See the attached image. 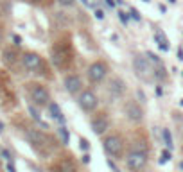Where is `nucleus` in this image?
I'll return each instance as SVG.
<instances>
[{
    "label": "nucleus",
    "instance_id": "obj_26",
    "mask_svg": "<svg viewBox=\"0 0 183 172\" xmlns=\"http://www.w3.org/2000/svg\"><path fill=\"white\" fill-rule=\"evenodd\" d=\"M0 156H2L4 160H7V162H13V154H11L7 149H2V151H0Z\"/></svg>",
    "mask_w": 183,
    "mask_h": 172
},
{
    "label": "nucleus",
    "instance_id": "obj_8",
    "mask_svg": "<svg viewBox=\"0 0 183 172\" xmlns=\"http://www.w3.org/2000/svg\"><path fill=\"white\" fill-rule=\"evenodd\" d=\"M77 104H79V108H81L83 111L92 113V111H95L97 106H99V97L92 90H83L79 99H77Z\"/></svg>",
    "mask_w": 183,
    "mask_h": 172
},
{
    "label": "nucleus",
    "instance_id": "obj_40",
    "mask_svg": "<svg viewBox=\"0 0 183 172\" xmlns=\"http://www.w3.org/2000/svg\"><path fill=\"white\" fill-rule=\"evenodd\" d=\"M180 106H181V108H183V99H181V101H180Z\"/></svg>",
    "mask_w": 183,
    "mask_h": 172
},
{
    "label": "nucleus",
    "instance_id": "obj_9",
    "mask_svg": "<svg viewBox=\"0 0 183 172\" xmlns=\"http://www.w3.org/2000/svg\"><path fill=\"white\" fill-rule=\"evenodd\" d=\"M124 115H126V118L133 124H138V122L144 120V108L138 104L136 101H128L124 104Z\"/></svg>",
    "mask_w": 183,
    "mask_h": 172
},
{
    "label": "nucleus",
    "instance_id": "obj_7",
    "mask_svg": "<svg viewBox=\"0 0 183 172\" xmlns=\"http://www.w3.org/2000/svg\"><path fill=\"white\" fill-rule=\"evenodd\" d=\"M106 75H108V66H106V63H104V61H93L90 66H88V70H86V77H88V81L93 82V84L104 81V77H106Z\"/></svg>",
    "mask_w": 183,
    "mask_h": 172
},
{
    "label": "nucleus",
    "instance_id": "obj_22",
    "mask_svg": "<svg viewBox=\"0 0 183 172\" xmlns=\"http://www.w3.org/2000/svg\"><path fill=\"white\" fill-rule=\"evenodd\" d=\"M171 160H173V151H171V149H163L162 154H160V165L171 162Z\"/></svg>",
    "mask_w": 183,
    "mask_h": 172
},
{
    "label": "nucleus",
    "instance_id": "obj_13",
    "mask_svg": "<svg viewBox=\"0 0 183 172\" xmlns=\"http://www.w3.org/2000/svg\"><path fill=\"white\" fill-rule=\"evenodd\" d=\"M108 90H110L113 97H122L126 93V82L120 77H112V81L108 84Z\"/></svg>",
    "mask_w": 183,
    "mask_h": 172
},
{
    "label": "nucleus",
    "instance_id": "obj_3",
    "mask_svg": "<svg viewBox=\"0 0 183 172\" xmlns=\"http://www.w3.org/2000/svg\"><path fill=\"white\" fill-rule=\"evenodd\" d=\"M29 97L34 106L43 108V106H49L51 102V91L47 86H43L40 82H30L29 84Z\"/></svg>",
    "mask_w": 183,
    "mask_h": 172
},
{
    "label": "nucleus",
    "instance_id": "obj_42",
    "mask_svg": "<svg viewBox=\"0 0 183 172\" xmlns=\"http://www.w3.org/2000/svg\"><path fill=\"white\" fill-rule=\"evenodd\" d=\"M181 77H183V72H181Z\"/></svg>",
    "mask_w": 183,
    "mask_h": 172
},
{
    "label": "nucleus",
    "instance_id": "obj_12",
    "mask_svg": "<svg viewBox=\"0 0 183 172\" xmlns=\"http://www.w3.org/2000/svg\"><path fill=\"white\" fill-rule=\"evenodd\" d=\"M63 86H65V90L68 91V93H79L83 90V79L81 75H77V74H67L65 77H63Z\"/></svg>",
    "mask_w": 183,
    "mask_h": 172
},
{
    "label": "nucleus",
    "instance_id": "obj_14",
    "mask_svg": "<svg viewBox=\"0 0 183 172\" xmlns=\"http://www.w3.org/2000/svg\"><path fill=\"white\" fill-rule=\"evenodd\" d=\"M47 110H49V117H51L52 120H56V122H59L61 126L65 124V115H63V111H61V108H59V104L58 102H49V106H47Z\"/></svg>",
    "mask_w": 183,
    "mask_h": 172
},
{
    "label": "nucleus",
    "instance_id": "obj_32",
    "mask_svg": "<svg viewBox=\"0 0 183 172\" xmlns=\"http://www.w3.org/2000/svg\"><path fill=\"white\" fill-rule=\"evenodd\" d=\"M7 172H16V169H14L13 162H7Z\"/></svg>",
    "mask_w": 183,
    "mask_h": 172
},
{
    "label": "nucleus",
    "instance_id": "obj_2",
    "mask_svg": "<svg viewBox=\"0 0 183 172\" xmlns=\"http://www.w3.org/2000/svg\"><path fill=\"white\" fill-rule=\"evenodd\" d=\"M102 149H104V152L110 158L119 160V158H122V154H124V138H122L119 133H112V134L104 136Z\"/></svg>",
    "mask_w": 183,
    "mask_h": 172
},
{
    "label": "nucleus",
    "instance_id": "obj_18",
    "mask_svg": "<svg viewBox=\"0 0 183 172\" xmlns=\"http://www.w3.org/2000/svg\"><path fill=\"white\" fill-rule=\"evenodd\" d=\"M152 77H154V81H158V82H162L167 79V70H165V66H163V63L162 65H156V66H152Z\"/></svg>",
    "mask_w": 183,
    "mask_h": 172
},
{
    "label": "nucleus",
    "instance_id": "obj_23",
    "mask_svg": "<svg viewBox=\"0 0 183 172\" xmlns=\"http://www.w3.org/2000/svg\"><path fill=\"white\" fill-rule=\"evenodd\" d=\"M145 56H147V59L151 61L152 66H156V65H162V59H160V56H156V54H152V52H145Z\"/></svg>",
    "mask_w": 183,
    "mask_h": 172
},
{
    "label": "nucleus",
    "instance_id": "obj_28",
    "mask_svg": "<svg viewBox=\"0 0 183 172\" xmlns=\"http://www.w3.org/2000/svg\"><path fill=\"white\" fill-rule=\"evenodd\" d=\"M58 4L65 6V7H70V6H74V4H75V0H58Z\"/></svg>",
    "mask_w": 183,
    "mask_h": 172
},
{
    "label": "nucleus",
    "instance_id": "obj_31",
    "mask_svg": "<svg viewBox=\"0 0 183 172\" xmlns=\"http://www.w3.org/2000/svg\"><path fill=\"white\" fill-rule=\"evenodd\" d=\"M95 18H99V20H102V18H104V13H102L101 9H95Z\"/></svg>",
    "mask_w": 183,
    "mask_h": 172
},
{
    "label": "nucleus",
    "instance_id": "obj_36",
    "mask_svg": "<svg viewBox=\"0 0 183 172\" xmlns=\"http://www.w3.org/2000/svg\"><path fill=\"white\" fill-rule=\"evenodd\" d=\"M27 2H30V4H38L40 0H27Z\"/></svg>",
    "mask_w": 183,
    "mask_h": 172
},
{
    "label": "nucleus",
    "instance_id": "obj_34",
    "mask_svg": "<svg viewBox=\"0 0 183 172\" xmlns=\"http://www.w3.org/2000/svg\"><path fill=\"white\" fill-rule=\"evenodd\" d=\"M13 40H14V45H20V43H22V38H20V36H16V34L13 36Z\"/></svg>",
    "mask_w": 183,
    "mask_h": 172
},
{
    "label": "nucleus",
    "instance_id": "obj_39",
    "mask_svg": "<svg viewBox=\"0 0 183 172\" xmlns=\"http://www.w3.org/2000/svg\"><path fill=\"white\" fill-rule=\"evenodd\" d=\"M167 2H169V4H176V0H167Z\"/></svg>",
    "mask_w": 183,
    "mask_h": 172
},
{
    "label": "nucleus",
    "instance_id": "obj_10",
    "mask_svg": "<svg viewBox=\"0 0 183 172\" xmlns=\"http://www.w3.org/2000/svg\"><path fill=\"white\" fill-rule=\"evenodd\" d=\"M22 63L30 72H38L40 68H43V58L40 54H36V52H25L22 56Z\"/></svg>",
    "mask_w": 183,
    "mask_h": 172
},
{
    "label": "nucleus",
    "instance_id": "obj_19",
    "mask_svg": "<svg viewBox=\"0 0 183 172\" xmlns=\"http://www.w3.org/2000/svg\"><path fill=\"white\" fill-rule=\"evenodd\" d=\"M58 134H59V138H61V143L63 145H68V142H70V131H68V127L59 126L58 127Z\"/></svg>",
    "mask_w": 183,
    "mask_h": 172
},
{
    "label": "nucleus",
    "instance_id": "obj_30",
    "mask_svg": "<svg viewBox=\"0 0 183 172\" xmlns=\"http://www.w3.org/2000/svg\"><path fill=\"white\" fill-rule=\"evenodd\" d=\"M83 163H90V154H88V152H83Z\"/></svg>",
    "mask_w": 183,
    "mask_h": 172
},
{
    "label": "nucleus",
    "instance_id": "obj_38",
    "mask_svg": "<svg viewBox=\"0 0 183 172\" xmlns=\"http://www.w3.org/2000/svg\"><path fill=\"white\" fill-rule=\"evenodd\" d=\"M180 169H181V170H183V160H181V162H180Z\"/></svg>",
    "mask_w": 183,
    "mask_h": 172
},
{
    "label": "nucleus",
    "instance_id": "obj_33",
    "mask_svg": "<svg viewBox=\"0 0 183 172\" xmlns=\"http://www.w3.org/2000/svg\"><path fill=\"white\" fill-rule=\"evenodd\" d=\"M115 4H117V2H115V0H106V6H108V7H115Z\"/></svg>",
    "mask_w": 183,
    "mask_h": 172
},
{
    "label": "nucleus",
    "instance_id": "obj_27",
    "mask_svg": "<svg viewBox=\"0 0 183 172\" xmlns=\"http://www.w3.org/2000/svg\"><path fill=\"white\" fill-rule=\"evenodd\" d=\"M129 13H131V18H133V20H136V22H140V20H142V16H140V13H138L136 9H131Z\"/></svg>",
    "mask_w": 183,
    "mask_h": 172
},
{
    "label": "nucleus",
    "instance_id": "obj_15",
    "mask_svg": "<svg viewBox=\"0 0 183 172\" xmlns=\"http://www.w3.org/2000/svg\"><path fill=\"white\" fill-rule=\"evenodd\" d=\"M54 170L56 172H77V169H75V165H74V162H72L70 158H63V160L56 165Z\"/></svg>",
    "mask_w": 183,
    "mask_h": 172
},
{
    "label": "nucleus",
    "instance_id": "obj_25",
    "mask_svg": "<svg viewBox=\"0 0 183 172\" xmlns=\"http://www.w3.org/2000/svg\"><path fill=\"white\" fill-rule=\"evenodd\" d=\"M117 14H119V18H120V22H122V23H124V25H126V23L129 22V14H128L126 11H119Z\"/></svg>",
    "mask_w": 183,
    "mask_h": 172
},
{
    "label": "nucleus",
    "instance_id": "obj_41",
    "mask_svg": "<svg viewBox=\"0 0 183 172\" xmlns=\"http://www.w3.org/2000/svg\"><path fill=\"white\" fill-rule=\"evenodd\" d=\"M144 2H151V0H144Z\"/></svg>",
    "mask_w": 183,
    "mask_h": 172
},
{
    "label": "nucleus",
    "instance_id": "obj_16",
    "mask_svg": "<svg viewBox=\"0 0 183 172\" xmlns=\"http://www.w3.org/2000/svg\"><path fill=\"white\" fill-rule=\"evenodd\" d=\"M154 41L158 43V47H160V50L163 52H167L169 50V40L165 38V34H163L160 29H156L154 30Z\"/></svg>",
    "mask_w": 183,
    "mask_h": 172
},
{
    "label": "nucleus",
    "instance_id": "obj_6",
    "mask_svg": "<svg viewBox=\"0 0 183 172\" xmlns=\"http://www.w3.org/2000/svg\"><path fill=\"white\" fill-rule=\"evenodd\" d=\"M25 138L36 151L40 152H43L49 147V136L43 131H40V129H27L25 131Z\"/></svg>",
    "mask_w": 183,
    "mask_h": 172
},
{
    "label": "nucleus",
    "instance_id": "obj_11",
    "mask_svg": "<svg viewBox=\"0 0 183 172\" xmlns=\"http://www.w3.org/2000/svg\"><path fill=\"white\" fill-rule=\"evenodd\" d=\"M90 127L93 134H97V136H102L104 133L110 129V120H108V117L104 115V113H99V115H95L90 122Z\"/></svg>",
    "mask_w": 183,
    "mask_h": 172
},
{
    "label": "nucleus",
    "instance_id": "obj_21",
    "mask_svg": "<svg viewBox=\"0 0 183 172\" xmlns=\"http://www.w3.org/2000/svg\"><path fill=\"white\" fill-rule=\"evenodd\" d=\"M29 111H30V115H32V118H34L36 122H40L41 126H43V127L47 129V126L43 124V120H41V115H40V111L36 110V106H34V104H30V106H29Z\"/></svg>",
    "mask_w": 183,
    "mask_h": 172
},
{
    "label": "nucleus",
    "instance_id": "obj_24",
    "mask_svg": "<svg viewBox=\"0 0 183 172\" xmlns=\"http://www.w3.org/2000/svg\"><path fill=\"white\" fill-rule=\"evenodd\" d=\"M79 149L84 152H88V149H90V142H88L86 138H83V136L79 138Z\"/></svg>",
    "mask_w": 183,
    "mask_h": 172
},
{
    "label": "nucleus",
    "instance_id": "obj_5",
    "mask_svg": "<svg viewBox=\"0 0 183 172\" xmlns=\"http://www.w3.org/2000/svg\"><path fill=\"white\" fill-rule=\"evenodd\" d=\"M133 70L135 74L142 79V81H152L154 77H152V65L151 61L147 59V56H135L133 58Z\"/></svg>",
    "mask_w": 183,
    "mask_h": 172
},
{
    "label": "nucleus",
    "instance_id": "obj_20",
    "mask_svg": "<svg viewBox=\"0 0 183 172\" xmlns=\"http://www.w3.org/2000/svg\"><path fill=\"white\" fill-rule=\"evenodd\" d=\"M162 138H163V143H165V147L173 151V149H174V143H173V134H171V131H169L167 127H165V129H162Z\"/></svg>",
    "mask_w": 183,
    "mask_h": 172
},
{
    "label": "nucleus",
    "instance_id": "obj_17",
    "mask_svg": "<svg viewBox=\"0 0 183 172\" xmlns=\"http://www.w3.org/2000/svg\"><path fill=\"white\" fill-rule=\"evenodd\" d=\"M2 59H4L6 65H14L16 59H18V54H16L14 49H6V50L2 52Z\"/></svg>",
    "mask_w": 183,
    "mask_h": 172
},
{
    "label": "nucleus",
    "instance_id": "obj_29",
    "mask_svg": "<svg viewBox=\"0 0 183 172\" xmlns=\"http://www.w3.org/2000/svg\"><path fill=\"white\" fill-rule=\"evenodd\" d=\"M108 167H110V169H112L113 172H119V169H117V165H115V163H113L112 160H108Z\"/></svg>",
    "mask_w": 183,
    "mask_h": 172
},
{
    "label": "nucleus",
    "instance_id": "obj_4",
    "mask_svg": "<svg viewBox=\"0 0 183 172\" xmlns=\"http://www.w3.org/2000/svg\"><path fill=\"white\" fill-rule=\"evenodd\" d=\"M149 162L147 158V151H140V149H133V151L128 152L126 156V167L131 172H142L145 169V165Z\"/></svg>",
    "mask_w": 183,
    "mask_h": 172
},
{
    "label": "nucleus",
    "instance_id": "obj_35",
    "mask_svg": "<svg viewBox=\"0 0 183 172\" xmlns=\"http://www.w3.org/2000/svg\"><path fill=\"white\" fill-rule=\"evenodd\" d=\"M178 59H180V61H183V49H181V47L178 49Z\"/></svg>",
    "mask_w": 183,
    "mask_h": 172
},
{
    "label": "nucleus",
    "instance_id": "obj_37",
    "mask_svg": "<svg viewBox=\"0 0 183 172\" xmlns=\"http://www.w3.org/2000/svg\"><path fill=\"white\" fill-rule=\"evenodd\" d=\"M0 133H4V124L0 122Z\"/></svg>",
    "mask_w": 183,
    "mask_h": 172
},
{
    "label": "nucleus",
    "instance_id": "obj_1",
    "mask_svg": "<svg viewBox=\"0 0 183 172\" xmlns=\"http://www.w3.org/2000/svg\"><path fill=\"white\" fill-rule=\"evenodd\" d=\"M72 59H74V54L70 49V41H56L51 50L52 65L59 70H65L72 65Z\"/></svg>",
    "mask_w": 183,
    "mask_h": 172
}]
</instances>
